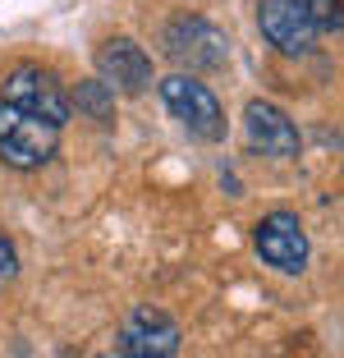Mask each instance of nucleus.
<instances>
[{
  "mask_svg": "<svg viewBox=\"0 0 344 358\" xmlns=\"http://www.w3.org/2000/svg\"><path fill=\"white\" fill-rule=\"evenodd\" d=\"M106 358H134V354H129V349H120V345H115V349H110V354H106Z\"/></svg>",
  "mask_w": 344,
  "mask_h": 358,
  "instance_id": "obj_13",
  "label": "nucleus"
},
{
  "mask_svg": "<svg viewBox=\"0 0 344 358\" xmlns=\"http://www.w3.org/2000/svg\"><path fill=\"white\" fill-rule=\"evenodd\" d=\"M96 78H101L110 92H124V96H138L152 87V60L138 42L129 37H110V42L96 51Z\"/></svg>",
  "mask_w": 344,
  "mask_h": 358,
  "instance_id": "obj_6",
  "label": "nucleus"
},
{
  "mask_svg": "<svg viewBox=\"0 0 344 358\" xmlns=\"http://www.w3.org/2000/svg\"><path fill=\"white\" fill-rule=\"evenodd\" d=\"M161 42H166V55L179 64V69H188V74H198V69H220V64L229 60L225 32H220L216 23H207L202 14H179V19H170Z\"/></svg>",
  "mask_w": 344,
  "mask_h": 358,
  "instance_id": "obj_3",
  "label": "nucleus"
},
{
  "mask_svg": "<svg viewBox=\"0 0 344 358\" xmlns=\"http://www.w3.org/2000/svg\"><path fill=\"white\" fill-rule=\"evenodd\" d=\"M0 101L19 106V110H28V115H42V120H51V124H60V129L69 124V115H73V101L60 87V78L46 74V69H37V64L10 69V74H5V87H0Z\"/></svg>",
  "mask_w": 344,
  "mask_h": 358,
  "instance_id": "obj_4",
  "label": "nucleus"
},
{
  "mask_svg": "<svg viewBox=\"0 0 344 358\" xmlns=\"http://www.w3.org/2000/svg\"><path fill=\"white\" fill-rule=\"evenodd\" d=\"M161 101H166V110L193 138H202V143H220V138H225V110H220L216 92H211L202 78H188L184 69L161 78Z\"/></svg>",
  "mask_w": 344,
  "mask_h": 358,
  "instance_id": "obj_2",
  "label": "nucleus"
},
{
  "mask_svg": "<svg viewBox=\"0 0 344 358\" xmlns=\"http://www.w3.org/2000/svg\"><path fill=\"white\" fill-rule=\"evenodd\" d=\"M14 271H19V257H14V243L0 234V289L14 280Z\"/></svg>",
  "mask_w": 344,
  "mask_h": 358,
  "instance_id": "obj_12",
  "label": "nucleus"
},
{
  "mask_svg": "<svg viewBox=\"0 0 344 358\" xmlns=\"http://www.w3.org/2000/svg\"><path fill=\"white\" fill-rule=\"evenodd\" d=\"M78 106H87L92 120H110V87H106L101 78H87V83L78 87Z\"/></svg>",
  "mask_w": 344,
  "mask_h": 358,
  "instance_id": "obj_11",
  "label": "nucleus"
},
{
  "mask_svg": "<svg viewBox=\"0 0 344 358\" xmlns=\"http://www.w3.org/2000/svg\"><path fill=\"white\" fill-rule=\"evenodd\" d=\"M243 138L261 157H294L299 152V124L271 101H252L243 110Z\"/></svg>",
  "mask_w": 344,
  "mask_h": 358,
  "instance_id": "obj_9",
  "label": "nucleus"
},
{
  "mask_svg": "<svg viewBox=\"0 0 344 358\" xmlns=\"http://www.w3.org/2000/svg\"><path fill=\"white\" fill-rule=\"evenodd\" d=\"M120 349L134 358H175L179 354V327L161 308H134L120 327Z\"/></svg>",
  "mask_w": 344,
  "mask_h": 358,
  "instance_id": "obj_8",
  "label": "nucleus"
},
{
  "mask_svg": "<svg viewBox=\"0 0 344 358\" xmlns=\"http://www.w3.org/2000/svg\"><path fill=\"white\" fill-rule=\"evenodd\" d=\"M252 248L266 266L285 275H299L308 266V234H303V221L294 211H271V216H261L257 230H252Z\"/></svg>",
  "mask_w": 344,
  "mask_h": 358,
  "instance_id": "obj_5",
  "label": "nucleus"
},
{
  "mask_svg": "<svg viewBox=\"0 0 344 358\" xmlns=\"http://www.w3.org/2000/svg\"><path fill=\"white\" fill-rule=\"evenodd\" d=\"M55 148H60V124L0 101V161L5 166L37 170L55 157Z\"/></svg>",
  "mask_w": 344,
  "mask_h": 358,
  "instance_id": "obj_1",
  "label": "nucleus"
},
{
  "mask_svg": "<svg viewBox=\"0 0 344 358\" xmlns=\"http://www.w3.org/2000/svg\"><path fill=\"white\" fill-rule=\"evenodd\" d=\"M317 32H344V0H294Z\"/></svg>",
  "mask_w": 344,
  "mask_h": 358,
  "instance_id": "obj_10",
  "label": "nucleus"
},
{
  "mask_svg": "<svg viewBox=\"0 0 344 358\" xmlns=\"http://www.w3.org/2000/svg\"><path fill=\"white\" fill-rule=\"evenodd\" d=\"M257 28H261V37H266L280 55H308L313 42L322 37L294 0H261V5H257Z\"/></svg>",
  "mask_w": 344,
  "mask_h": 358,
  "instance_id": "obj_7",
  "label": "nucleus"
}]
</instances>
